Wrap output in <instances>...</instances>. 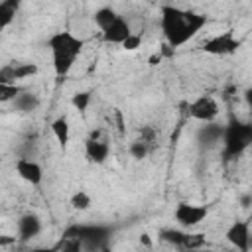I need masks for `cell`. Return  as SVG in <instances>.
<instances>
[{
  "label": "cell",
  "mask_w": 252,
  "mask_h": 252,
  "mask_svg": "<svg viewBox=\"0 0 252 252\" xmlns=\"http://www.w3.org/2000/svg\"><path fill=\"white\" fill-rule=\"evenodd\" d=\"M159 26L165 43L171 49H179L207 26V16L189 8L163 6L159 12Z\"/></svg>",
  "instance_id": "6da1fadb"
},
{
  "label": "cell",
  "mask_w": 252,
  "mask_h": 252,
  "mask_svg": "<svg viewBox=\"0 0 252 252\" xmlns=\"http://www.w3.org/2000/svg\"><path fill=\"white\" fill-rule=\"evenodd\" d=\"M49 51H51V65H53V73L57 77H67L69 71L73 69L77 57L81 55L85 41L75 35L69 30L63 32H55L49 39H47Z\"/></svg>",
  "instance_id": "7a4b0ae2"
},
{
  "label": "cell",
  "mask_w": 252,
  "mask_h": 252,
  "mask_svg": "<svg viewBox=\"0 0 252 252\" xmlns=\"http://www.w3.org/2000/svg\"><path fill=\"white\" fill-rule=\"evenodd\" d=\"M240 39L228 30V32H222V33H217L209 39L203 41V51L209 53V55H215V57H224V55H232L238 51L240 47Z\"/></svg>",
  "instance_id": "3957f363"
},
{
  "label": "cell",
  "mask_w": 252,
  "mask_h": 252,
  "mask_svg": "<svg viewBox=\"0 0 252 252\" xmlns=\"http://www.w3.org/2000/svg\"><path fill=\"white\" fill-rule=\"evenodd\" d=\"M173 217L179 222V226L193 228V226L201 224L209 217V207L197 205V203H179L175 207V211H173Z\"/></svg>",
  "instance_id": "277c9868"
},
{
  "label": "cell",
  "mask_w": 252,
  "mask_h": 252,
  "mask_svg": "<svg viewBox=\"0 0 252 252\" xmlns=\"http://www.w3.org/2000/svg\"><path fill=\"white\" fill-rule=\"evenodd\" d=\"M189 114H191V118L209 124L219 116V104H217V100L213 96L201 94L189 104Z\"/></svg>",
  "instance_id": "5b68a950"
},
{
  "label": "cell",
  "mask_w": 252,
  "mask_h": 252,
  "mask_svg": "<svg viewBox=\"0 0 252 252\" xmlns=\"http://www.w3.org/2000/svg\"><path fill=\"white\" fill-rule=\"evenodd\" d=\"M252 140V128L248 124H232L228 130H226V152L230 156L234 154H240Z\"/></svg>",
  "instance_id": "8992f818"
},
{
  "label": "cell",
  "mask_w": 252,
  "mask_h": 252,
  "mask_svg": "<svg viewBox=\"0 0 252 252\" xmlns=\"http://www.w3.org/2000/svg\"><path fill=\"white\" fill-rule=\"evenodd\" d=\"M37 65L30 63V61H18V63H8L4 67H0V81L4 83H18L22 79L33 77L37 75Z\"/></svg>",
  "instance_id": "52a82bcc"
},
{
  "label": "cell",
  "mask_w": 252,
  "mask_h": 252,
  "mask_svg": "<svg viewBox=\"0 0 252 252\" xmlns=\"http://www.w3.org/2000/svg\"><path fill=\"white\" fill-rule=\"evenodd\" d=\"M110 154V146L104 138H100V132H93L85 140V156L93 163H102Z\"/></svg>",
  "instance_id": "ba28073f"
},
{
  "label": "cell",
  "mask_w": 252,
  "mask_h": 252,
  "mask_svg": "<svg viewBox=\"0 0 252 252\" xmlns=\"http://www.w3.org/2000/svg\"><path fill=\"white\" fill-rule=\"evenodd\" d=\"M226 240L240 252L250 250V222L248 220H236L226 230Z\"/></svg>",
  "instance_id": "9c48e42d"
},
{
  "label": "cell",
  "mask_w": 252,
  "mask_h": 252,
  "mask_svg": "<svg viewBox=\"0 0 252 252\" xmlns=\"http://www.w3.org/2000/svg\"><path fill=\"white\" fill-rule=\"evenodd\" d=\"M132 33V28H130V22L124 18V16H116V20L106 28L102 30V39L106 43H114V45H120L128 35Z\"/></svg>",
  "instance_id": "30bf717a"
},
{
  "label": "cell",
  "mask_w": 252,
  "mask_h": 252,
  "mask_svg": "<svg viewBox=\"0 0 252 252\" xmlns=\"http://www.w3.org/2000/svg\"><path fill=\"white\" fill-rule=\"evenodd\" d=\"M16 173L20 175V179H24L26 183H30L33 187H37L41 183V179H43L41 165L37 161H33V159H28V158H20L16 161Z\"/></svg>",
  "instance_id": "8fae6325"
},
{
  "label": "cell",
  "mask_w": 252,
  "mask_h": 252,
  "mask_svg": "<svg viewBox=\"0 0 252 252\" xmlns=\"http://www.w3.org/2000/svg\"><path fill=\"white\" fill-rule=\"evenodd\" d=\"M51 134H53V138L57 140V144L61 146V148H65L67 144H69V140H71V126H69V120H67V116H57L53 122H51Z\"/></svg>",
  "instance_id": "7c38bea8"
},
{
  "label": "cell",
  "mask_w": 252,
  "mask_h": 252,
  "mask_svg": "<svg viewBox=\"0 0 252 252\" xmlns=\"http://www.w3.org/2000/svg\"><path fill=\"white\" fill-rule=\"evenodd\" d=\"M39 230H41V222L35 215H26L18 220V232H20V238H24V240L33 238Z\"/></svg>",
  "instance_id": "4fadbf2b"
},
{
  "label": "cell",
  "mask_w": 252,
  "mask_h": 252,
  "mask_svg": "<svg viewBox=\"0 0 252 252\" xmlns=\"http://www.w3.org/2000/svg\"><path fill=\"white\" fill-rule=\"evenodd\" d=\"M18 8H20V0H0V30L14 22Z\"/></svg>",
  "instance_id": "5bb4252c"
},
{
  "label": "cell",
  "mask_w": 252,
  "mask_h": 252,
  "mask_svg": "<svg viewBox=\"0 0 252 252\" xmlns=\"http://www.w3.org/2000/svg\"><path fill=\"white\" fill-rule=\"evenodd\" d=\"M116 10L114 8H110V6H102V8H98L94 14H93V20H94V26L102 32V30H106L114 20H116Z\"/></svg>",
  "instance_id": "9a60e30c"
},
{
  "label": "cell",
  "mask_w": 252,
  "mask_h": 252,
  "mask_svg": "<svg viewBox=\"0 0 252 252\" xmlns=\"http://www.w3.org/2000/svg\"><path fill=\"white\" fill-rule=\"evenodd\" d=\"M91 205H93V197H91L87 191L79 189V191H75V193L71 195V207H73L75 211H79V213L89 211Z\"/></svg>",
  "instance_id": "2e32d148"
},
{
  "label": "cell",
  "mask_w": 252,
  "mask_h": 252,
  "mask_svg": "<svg viewBox=\"0 0 252 252\" xmlns=\"http://www.w3.org/2000/svg\"><path fill=\"white\" fill-rule=\"evenodd\" d=\"M205 244V236L199 232H181V238L177 242L179 248H201Z\"/></svg>",
  "instance_id": "e0dca14e"
},
{
  "label": "cell",
  "mask_w": 252,
  "mask_h": 252,
  "mask_svg": "<svg viewBox=\"0 0 252 252\" xmlns=\"http://www.w3.org/2000/svg\"><path fill=\"white\" fill-rule=\"evenodd\" d=\"M20 93H22V89L18 87V83H4V81H0V102H10Z\"/></svg>",
  "instance_id": "ac0fdd59"
},
{
  "label": "cell",
  "mask_w": 252,
  "mask_h": 252,
  "mask_svg": "<svg viewBox=\"0 0 252 252\" xmlns=\"http://www.w3.org/2000/svg\"><path fill=\"white\" fill-rule=\"evenodd\" d=\"M89 104H91V93L89 91H79L71 96V106L79 112H87Z\"/></svg>",
  "instance_id": "d6986e66"
},
{
  "label": "cell",
  "mask_w": 252,
  "mask_h": 252,
  "mask_svg": "<svg viewBox=\"0 0 252 252\" xmlns=\"http://www.w3.org/2000/svg\"><path fill=\"white\" fill-rule=\"evenodd\" d=\"M138 140H142L146 146H148V150L152 152L154 148H158V134H156V130L152 128V126H144L142 130H140V138Z\"/></svg>",
  "instance_id": "ffe728a7"
},
{
  "label": "cell",
  "mask_w": 252,
  "mask_h": 252,
  "mask_svg": "<svg viewBox=\"0 0 252 252\" xmlns=\"http://www.w3.org/2000/svg\"><path fill=\"white\" fill-rule=\"evenodd\" d=\"M140 45H142V33H136V32H132V33L120 43V47H122L124 51H136Z\"/></svg>",
  "instance_id": "44dd1931"
},
{
  "label": "cell",
  "mask_w": 252,
  "mask_h": 252,
  "mask_svg": "<svg viewBox=\"0 0 252 252\" xmlns=\"http://www.w3.org/2000/svg\"><path fill=\"white\" fill-rule=\"evenodd\" d=\"M130 156L132 158H136V159H142V158H146L148 154H150V150H148V146L142 142V140H134L132 144H130Z\"/></svg>",
  "instance_id": "7402d4cb"
},
{
  "label": "cell",
  "mask_w": 252,
  "mask_h": 252,
  "mask_svg": "<svg viewBox=\"0 0 252 252\" xmlns=\"http://www.w3.org/2000/svg\"><path fill=\"white\" fill-rule=\"evenodd\" d=\"M12 244H16V236L0 234V246H12Z\"/></svg>",
  "instance_id": "603a6c76"
},
{
  "label": "cell",
  "mask_w": 252,
  "mask_h": 252,
  "mask_svg": "<svg viewBox=\"0 0 252 252\" xmlns=\"http://www.w3.org/2000/svg\"><path fill=\"white\" fill-rule=\"evenodd\" d=\"M161 57H163V55H161V51H158V53H154V55L150 57V65H158V63L161 61Z\"/></svg>",
  "instance_id": "cb8c5ba5"
},
{
  "label": "cell",
  "mask_w": 252,
  "mask_h": 252,
  "mask_svg": "<svg viewBox=\"0 0 252 252\" xmlns=\"http://www.w3.org/2000/svg\"><path fill=\"white\" fill-rule=\"evenodd\" d=\"M140 242H142V244H146V246H150V244H152V242H150V238H148V234H142V236H140Z\"/></svg>",
  "instance_id": "d4e9b609"
}]
</instances>
